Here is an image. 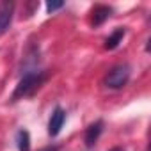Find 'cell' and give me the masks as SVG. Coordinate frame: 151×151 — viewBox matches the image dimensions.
<instances>
[{
    "label": "cell",
    "mask_w": 151,
    "mask_h": 151,
    "mask_svg": "<svg viewBox=\"0 0 151 151\" xmlns=\"http://www.w3.org/2000/svg\"><path fill=\"white\" fill-rule=\"evenodd\" d=\"M64 121H66V112H64V109L55 107V110L52 112L50 121H48V135H50V137H57V135L60 133V130H62Z\"/></svg>",
    "instance_id": "cell-3"
},
{
    "label": "cell",
    "mask_w": 151,
    "mask_h": 151,
    "mask_svg": "<svg viewBox=\"0 0 151 151\" xmlns=\"http://www.w3.org/2000/svg\"><path fill=\"white\" fill-rule=\"evenodd\" d=\"M16 144L20 151H30V135L27 130H20L16 133Z\"/></svg>",
    "instance_id": "cell-8"
},
{
    "label": "cell",
    "mask_w": 151,
    "mask_h": 151,
    "mask_svg": "<svg viewBox=\"0 0 151 151\" xmlns=\"http://www.w3.org/2000/svg\"><path fill=\"white\" fill-rule=\"evenodd\" d=\"M45 80H46V71H41V69H30V71H27L22 77V80L18 82V86H16L11 100L16 101V100L32 96L45 84Z\"/></svg>",
    "instance_id": "cell-1"
},
{
    "label": "cell",
    "mask_w": 151,
    "mask_h": 151,
    "mask_svg": "<svg viewBox=\"0 0 151 151\" xmlns=\"http://www.w3.org/2000/svg\"><path fill=\"white\" fill-rule=\"evenodd\" d=\"M130 73H132V69H130L128 64H116V66L105 75L103 84H105V87H109V89H121V87H124V86L128 84Z\"/></svg>",
    "instance_id": "cell-2"
},
{
    "label": "cell",
    "mask_w": 151,
    "mask_h": 151,
    "mask_svg": "<svg viewBox=\"0 0 151 151\" xmlns=\"http://www.w3.org/2000/svg\"><path fill=\"white\" fill-rule=\"evenodd\" d=\"M110 13H112V9L109 7V6H94L93 7V11H91V25L93 27H100V25H103L107 20H109V16H110Z\"/></svg>",
    "instance_id": "cell-5"
},
{
    "label": "cell",
    "mask_w": 151,
    "mask_h": 151,
    "mask_svg": "<svg viewBox=\"0 0 151 151\" xmlns=\"http://www.w3.org/2000/svg\"><path fill=\"white\" fill-rule=\"evenodd\" d=\"M110 151H124V149H123V147H119V146H117V147H112V149H110Z\"/></svg>",
    "instance_id": "cell-11"
},
{
    "label": "cell",
    "mask_w": 151,
    "mask_h": 151,
    "mask_svg": "<svg viewBox=\"0 0 151 151\" xmlns=\"http://www.w3.org/2000/svg\"><path fill=\"white\" fill-rule=\"evenodd\" d=\"M124 34H126L124 27L116 29V30H114V32H112L107 39H105V48H107V50H114V48H117V46H119V43L123 41Z\"/></svg>",
    "instance_id": "cell-7"
},
{
    "label": "cell",
    "mask_w": 151,
    "mask_h": 151,
    "mask_svg": "<svg viewBox=\"0 0 151 151\" xmlns=\"http://www.w3.org/2000/svg\"><path fill=\"white\" fill-rule=\"evenodd\" d=\"M41 151H59V147H57V146H50V147H45V149H41Z\"/></svg>",
    "instance_id": "cell-10"
},
{
    "label": "cell",
    "mask_w": 151,
    "mask_h": 151,
    "mask_svg": "<svg viewBox=\"0 0 151 151\" xmlns=\"http://www.w3.org/2000/svg\"><path fill=\"white\" fill-rule=\"evenodd\" d=\"M62 6H64V2H48V4H46V11H48V13H53V11L60 9Z\"/></svg>",
    "instance_id": "cell-9"
},
{
    "label": "cell",
    "mask_w": 151,
    "mask_h": 151,
    "mask_svg": "<svg viewBox=\"0 0 151 151\" xmlns=\"http://www.w3.org/2000/svg\"><path fill=\"white\" fill-rule=\"evenodd\" d=\"M101 132H103V121L98 119L96 123H93V124L86 130V135H84V142H86V146H87V147H93V146L96 144V140L100 139Z\"/></svg>",
    "instance_id": "cell-6"
},
{
    "label": "cell",
    "mask_w": 151,
    "mask_h": 151,
    "mask_svg": "<svg viewBox=\"0 0 151 151\" xmlns=\"http://www.w3.org/2000/svg\"><path fill=\"white\" fill-rule=\"evenodd\" d=\"M13 14H14L13 2H0V34H4L9 29L13 22Z\"/></svg>",
    "instance_id": "cell-4"
}]
</instances>
